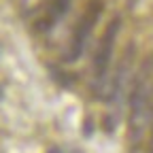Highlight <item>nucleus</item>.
<instances>
[{
	"instance_id": "obj_5",
	"label": "nucleus",
	"mask_w": 153,
	"mask_h": 153,
	"mask_svg": "<svg viewBox=\"0 0 153 153\" xmlns=\"http://www.w3.org/2000/svg\"><path fill=\"white\" fill-rule=\"evenodd\" d=\"M68 9H70V0H51L45 15L41 19H36V30L38 32H49L60 19H64Z\"/></svg>"
},
{
	"instance_id": "obj_6",
	"label": "nucleus",
	"mask_w": 153,
	"mask_h": 153,
	"mask_svg": "<svg viewBox=\"0 0 153 153\" xmlns=\"http://www.w3.org/2000/svg\"><path fill=\"white\" fill-rule=\"evenodd\" d=\"M138 4H140V0H128V9H130V11H132V9H136Z\"/></svg>"
},
{
	"instance_id": "obj_3",
	"label": "nucleus",
	"mask_w": 153,
	"mask_h": 153,
	"mask_svg": "<svg viewBox=\"0 0 153 153\" xmlns=\"http://www.w3.org/2000/svg\"><path fill=\"white\" fill-rule=\"evenodd\" d=\"M119 28H121V19L119 17H113L111 24L106 26L100 43H98V49H96V55H94V91L98 98L104 100L106 96V70H108V64H111V57H113V49H115V38L119 34Z\"/></svg>"
},
{
	"instance_id": "obj_1",
	"label": "nucleus",
	"mask_w": 153,
	"mask_h": 153,
	"mask_svg": "<svg viewBox=\"0 0 153 153\" xmlns=\"http://www.w3.org/2000/svg\"><path fill=\"white\" fill-rule=\"evenodd\" d=\"M153 62H145L132 81L130 91V143L138 145L145 138L149 121H153V85H151Z\"/></svg>"
},
{
	"instance_id": "obj_4",
	"label": "nucleus",
	"mask_w": 153,
	"mask_h": 153,
	"mask_svg": "<svg viewBox=\"0 0 153 153\" xmlns=\"http://www.w3.org/2000/svg\"><path fill=\"white\" fill-rule=\"evenodd\" d=\"M102 11H104L102 0H89L87 2L83 15L79 17V22H76V26L72 30V38H70V45H68V51H66V62H76L83 55L87 38L94 32V26L98 24V19L102 17Z\"/></svg>"
},
{
	"instance_id": "obj_7",
	"label": "nucleus",
	"mask_w": 153,
	"mask_h": 153,
	"mask_svg": "<svg viewBox=\"0 0 153 153\" xmlns=\"http://www.w3.org/2000/svg\"><path fill=\"white\" fill-rule=\"evenodd\" d=\"M47 153H64V151H60V149H57V147H51Z\"/></svg>"
},
{
	"instance_id": "obj_8",
	"label": "nucleus",
	"mask_w": 153,
	"mask_h": 153,
	"mask_svg": "<svg viewBox=\"0 0 153 153\" xmlns=\"http://www.w3.org/2000/svg\"><path fill=\"white\" fill-rule=\"evenodd\" d=\"M149 153H153V134H151V143H149Z\"/></svg>"
},
{
	"instance_id": "obj_2",
	"label": "nucleus",
	"mask_w": 153,
	"mask_h": 153,
	"mask_svg": "<svg viewBox=\"0 0 153 153\" xmlns=\"http://www.w3.org/2000/svg\"><path fill=\"white\" fill-rule=\"evenodd\" d=\"M134 53H136V47L128 45L126 51H123V55H121V60H119V64H117V68H115V74L111 76V81H108V87H106L104 100L111 106V113L106 117V130L108 132L117 126V119H119V108H121V102H123V94L128 89L130 76H132Z\"/></svg>"
}]
</instances>
